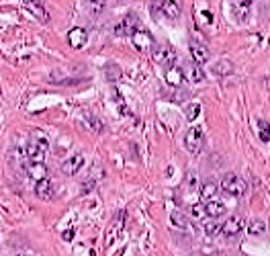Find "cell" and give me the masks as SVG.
I'll return each instance as SVG.
<instances>
[{
    "label": "cell",
    "mask_w": 270,
    "mask_h": 256,
    "mask_svg": "<svg viewBox=\"0 0 270 256\" xmlns=\"http://www.w3.org/2000/svg\"><path fill=\"white\" fill-rule=\"evenodd\" d=\"M203 230H205L207 236H217L221 231V224L217 222V219H209V222L203 224Z\"/></svg>",
    "instance_id": "obj_25"
},
{
    "label": "cell",
    "mask_w": 270,
    "mask_h": 256,
    "mask_svg": "<svg viewBox=\"0 0 270 256\" xmlns=\"http://www.w3.org/2000/svg\"><path fill=\"white\" fill-rule=\"evenodd\" d=\"M198 184V180H196V174H189V180H186V187L189 189H195Z\"/></svg>",
    "instance_id": "obj_30"
},
{
    "label": "cell",
    "mask_w": 270,
    "mask_h": 256,
    "mask_svg": "<svg viewBox=\"0 0 270 256\" xmlns=\"http://www.w3.org/2000/svg\"><path fill=\"white\" fill-rule=\"evenodd\" d=\"M198 113H201V104H198V102H191L189 104V107H186V119H189V121H195L196 117H198Z\"/></svg>",
    "instance_id": "obj_27"
},
{
    "label": "cell",
    "mask_w": 270,
    "mask_h": 256,
    "mask_svg": "<svg viewBox=\"0 0 270 256\" xmlns=\"http://www.w3.org/2000/svg\"><path fill=\"white\" fill-rule=\"evenodd\" d=\"M258 127H260V139L262 142H270V125L264 119H258Z\"/></svg>",
    "instance_id": "obj_28"
},
{
    "label": "cell",
    "mask_w": 270,
    "mask_h": 256,
    "mask_svg": "<svg viewBox=\"0 0 270 256\" xmlns=\"http://www.w3.org/2000/svg\"><path fill=\"white\" fill-rule=\"evenodd\" d=\"M115 2H125V0H115Z\"/></svg>",
    "instance_id": "obj_32"
},
{
    "label": "cell",
    "mask_w": 270,
    "mask_h": 256,
    "mask_svg": "<svg viewBox=\"0 0 270 256\" xmlns=\"http://www.w3.org/2000/svg\"><path fill=\"white\" fill-rule=\"evenodd\" d=\"M186 80H191V82H203V66H198V64H189L186 66Z\"/></svg>",
    "instance_id": "obj_21"
},
{
    "label": "cell",
    "mask_w": 270,
    "mask_h": 256,
    "mask_svg": "<svg viewBox=\"0 0 270 256\" xmlns=\"http://www.w3.org/2000/svg\"><path fill=\"white\" fill-rule=\"evenodd\" d=\"M221 189H223V193H227L231 197H242L248 191V184H245V180L240 179L238 174H225V177L221 179Z\"/></svg>",
    "instance_id": "obj_1"
},
{
    "label": "cell",
    "mask_w": 270,
    "mask_h": 256,
    "mask_svg": "<svg viewBox=\"0 0 270 256\" xmlns=\"http://www.w3.org/2000/svg\"><path fill=\"white\" fill-rule=\"evenodd\" d=\"M203 144H205V133L201 127H191L189 131L184 135V146L189 150L191 154H201L203 150Z\"/></svg>",
    "instance_id": "obj_3"
},
{
    "label": "cell",
    "mask_w": 270,
    "mask_h": 256,
    "mask_svg": "<svg viewBox=\"0 0 270 256\" xmlns=\"http://www.w3.org/2000/svg\"><path fill=\"white\" fill-rule=\"evenodd\" d=\"M191 55H193V62L198 64V66H203V64H207L211 60L209 48L203 41H198L196 37H191Z\"/></svg>",
    "instance_id": "obj_5"
},
{
    "label": "cell",
    "mask_w": 270,
    "mask_h": 256,
    "mask_svg": "<svg viewBox=\"0 0 270 256\" xmlns=\"http://www.w3.org/2000/svg\"><path fill=\"white\" fill-rule=\"evenodd\" d=\"M160 10H162L164 17L172 19V21H176V19L180 17V4L176 2V0H162V2H160Z\"/></svg>",
    "instance_id": "obj_17"
},
{
    "label": "cell",
    "mask_w": 270,
    "mask_h": 256,
    "mask_svg": "<svg viewBox=\"0 0 270 256\" xmlns=\"http://www.w3.org/2000/svg\"><path fill=\"white\" fill-rule=\"evenodd\" d=\"M248 234L254 236V238H260L266 234V224L262 222V219H252V222L248 224Z\"/></svg>",
    "instance_id": "obj_22"
},
{
    "label": "cell",
    "mask_w": 270,
    "mask_h": 256,
    "mask_svg": "<svg viewBox=\"0 0 270 256\" xmlns=\"http://www.w3.org/2000/svg\"><path fill=\"white\" fill-rule=\"evenodd\" d=\"M205 213H207V217H211V219H219L221 215H225V205L211 199V201L205 203Z\"/></svg>",
    "instance_id": "obj_19"
},
{
    "label": "cell",
    "mask_w": 270,
    "mask_h": 256,
    "mask_svg": "<svg viewBox=\"0 0 270 256\" xmlns=\"http://www.w3.org/2000/svg\"><path fill=\"white\" fill-rule=\"evenodd\" d=\"M72 238H74V230H66V231H64V240L70 242Z\"/></svg>",
    "instance_id": "obj_31"
},
{
    "label": "cell",
    "mask_w": 270,
    "mask_h": 256,
    "mask_svg": "<svg viewBox=\"0 0 270 256\" xmlns=\"http://www.w3.org/2000/svg\"><path fill=\"white\" fill-rule=\"evenodd\" d=\"M82 166H84V156H82V154H74V156H70L68 160L62 162V172L66 174V177H74V174L80 172Z\"/></svg>",
    "instance_id": "obj_12"
},
{
    "label": "cell",
    "mask_w": 270,
    "mask_h": 256,
    "mask_svg": "<svg viewBox=\"0 0 270 256\" xmlns=\"http://www.w3.org/2000/svg\"><path fill=\"white\" fill-rule=\"evenodd\" d=\"M45 154H48V142H31L25 148L27 162H43Z\"/></svg>",
    "instance_id": "obj_8"
},
{
    "label": "cell",
    "mask_w": 270,
    "mask_h": 256,
    "mask_svg": "<svg viewBox=\"0 0 270 256\" xmlns=\"http://www.w3.org/2000/svg\"><path fill=\"white\" fill-rule=\"evenodd\" d=\"M25 172L31 180H41V179H48V166L43 162H27L25 164Z\"/></svg>",
    "instance_id": "obj_15"
},
{
    "label": "cell",
    "mask_w": 270,
    "mask_h": 256,
    "mask_svg": "<svg viewBox=\"0 0 270 256\" xmlns=\"http://www.w3.org/2000/svg\"><path fill=\"white\" fill-rule=\"evenodd\" d=\"M123 226H125V213L121 211V213H117V217L113 219V224L109 226V230H107V236H104V246H111V244L119 238V234H121V230H123Z\"/></svg>",
    "instance_id": "obj_9"
},
{
    "label": "cell",
    "mask_w": 270,
    "mask_h": 256,
    "mask_svg": "<svg viewBox=\"0 0 270 256\" xmlns=\"http://www.w3.org/2000/svg\"><path fill=\"white\" fill-rule=\"evenodd\" d=\"M17 256H19V254H17Z\"/></svg>",
    "instance_id": "obj_33"
},
{
    "label": "cell",
    "mask_w": 270,
    "mask_h": 256,
    "mask_svg": "<svg viewBox=\"0 0 270 256\" xmlns=\"http://www.w3.org/2000/svg\"><path fill=\"white\" fill-rule=\"evenodd\" d=\"M82 117H84V121H86V125H88V129H92L95 133H100L104 127H102V123H100V119L98 117H95L92 113H88V111H84L82 113Z\"/></svg>",
    "instance_id": "obj_23"
},
{
    "label": "cell",
    "mask_w": 270,
    "mask_h": 256,
    "mask_svg": "<svg viewBox=\"0 0 270 256\" xmlns=\"http://www.w3.org/2000/svg\"><path fill=\"white\" fill-rule=\"evenodd\" d=\"M139 29V21L135 15H125L119 23L115 25V35L117 37H131V35Z\"/></svg>",
    "instance_id": "obj_4"
},
{
    "label": "cell",
    "mask_w": 270,
    "mask_h": 256,
    "mask_svg": "<svg viewBox=\"0 0 270 256\" xmlns=\"http://www.w3.org/2000/svg\"><path fill=\"white\" fill-rule=\"evenodd\" d=\"M88 41V31L84 27H74V29H70L68 33V43H70V48H74V50H82L86 45Z\"/></svg>",
    "instance_id": "obj_11"
},
{
    "label": "cell",
    "mask_w": 270,
    "mask_h": 256,
    "mask_svg": "<svg viewBox=\"0 0 270 256\" xmlns=\"http://www.w3.org/2000/svg\"><path fill=\"white\" fill-rule=\"evenodd\" d=\"M242 230H244V217L240 213H236V215L227 217V222L221 226V234L225 238H236Z\"/></svg>",
    "instance_id": "obj_7"
},
{
    "label": "cell",
    "mask_w": 270,
    "mask_h": 256,
    "mask_svg": "<svg viewBox=\"0 0 270 256\" xmlns=\"http://www.w3.org/2000/svg\"><path fill=\"white\" fill-rule=\"evenodd\" d=\"M86 4H88V8H90V13L95 15V17H98L102 10H104V4H107V0H86Z\"/></svg>",
    "instance_id": "obj_26"
},
{
    "label": "cell",
    "mask_w": 270,
    "mask_h": 256,
    "mask_svg": "<svg viewBox=\"0 0 270 256\" xmlns=\"http://www.w3.org/2000/svg\"><path fill=\"white\" fill-rule=\"evenodd\" d=\"M211 72L215 76L223 78V76H229L233 72V64L229 60H217L215 64H211Z\"/></svg>",
    "instance_id": "obj_20"
},
{
    "label": "cell",
    "mask_w": 270,
    "mask_h": 256,
    "mask_svg": "<svg viewBox=\"0 0 270 256\" xmlns=\"http://www.w3.org/2000/svg\"><path fill=\"white\" fill-rule=\"evenodd\" d=\"M217 191H219V187H217V182H213V180H205V182L198 184V195H201L203 201H211L217 195Z\"/></svg>",
    "instance_id": "obj_18"
},
{
    "label": "cell",
    "mask_w": 270,
    "mask_h": 256,
    "mask_svg": "<svg viewBox=\"0 0 270 256\" xmlns=\"http://www.w3.org/2000/svg\"><path fill=\"white\" fill-rule=\"evenodd\" d=\"M252 8H254V0H233L231 2V13L240 23H245L250 19Z\"/></svg>",
    "instance_id": "obj_6"
},
{
    "label": "cell",
    "mask_w": 270,
    "mask_h": 256,
    "mask_svg": "<svg viewBox=\"0 0 270 256\" xmlns=\"http://www.w3.org/2000/svg\"><path fill=\"white\" fill-rule=\"evenodd\" d=\"M170 222L176 226V228H189V219H186V215L182 211H172L170 213Z\"/></svg>",
    "instance_id": "obj_24"
},
{
    "label": "cell",
    "mask_w": 270,
    "mask_h": 256,
    "mask_svg": "<svg viewBox=\"0 0 270 256\" xmlns=\"http://www.w3.org/2000/svg\"><path fill=\"white\" fill-rule=\"evenodd\" d=\"M35 195H37L41 201H49L51 199V197H53V182H51L49 177L35 182Z\"/></svg>",
    "instance_id": "obj_16"
},
{
    "label": "cell",
    "mask_w": 270,
    "mask_h": 256,
    "mask_svg": "<svg viewBox=\"0 0 270 256\" xmlns=\"http://www.w3.org/2000/svg\"><path fill=\"white\" fill-rule=\"evenodd\" d=\"M25 8L29 10V13L37 19L39 23H49V15H48V10H45V6H43V2L41 0H27L25 2Z\"/></svg>",
    "instance_id": "obj_13"
},
{
    "label": "cell",
    "mask_w": 270,
    "mask_h": 256,
    "mask_svg": "<svg viewBox=\"0 0 270 256\" xmlns=\"http://www.w3.org/2000/svg\"><path fill=\"white\" fill-rule=\"evenodd\" d=\"M164 78H166V82H168L170 86H174V88H180V86L184 84V80H186L184 70L178 68V66H170V68H166V74H164Z\"/></svg>",
    "instance_id": "obj_14"
},
{
    "label": "cell",
    "mask_w": 270,
    "mask_h": 256,
    "mask_svg": "<svg viewBox=\"0 0 270 256\" xmlns=\"http://www.w3.org/2000/svg\"><path fill=\"white\" fill-rule=\"evenodd\" d=\"M131 41H133V45L139 51H147V50L154 48V37H151V33L146 31V29H137L131 35Z\"/></svg>",
    "instance_id": "obj_10"
},
{
    "label": "cell",
    "mask_w": 270,
    "mask_h": 256,
    "mask_svg": "<svg viewBox=\"0 0 270 256\" xmlns=\"http://www.w3.org/2000/svg\"><path fill=\"white\" fill-rule=\"evenodd\" d=\"M191 217H193V219H203V217H207V213H205V205H203V203L193 205V207H191Z\"/></svg>",
    "instance_id": "obj_29"
},
{
    "label": "cell",
    "mask_w": 270,
    "mask_h": 256,
    "mask_svg": "<svg viewBox=\"0 0 270 256\" xmlns=\"http://www.w3.org/2000/svg\"><path fill=\"white\" fill-rule=\"evenodd\" d=\"M151 57H154V62L160 66H172L176 62V51L170 43H154Z\"/></svg>",
    "instance_id": "obj_2"
}]
</instances>
